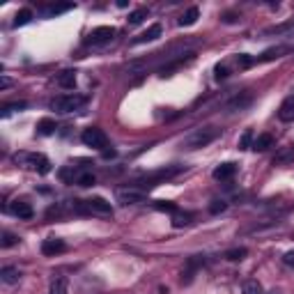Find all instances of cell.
<instances>
[{
    "instance_id": "cell-1",
    "label": "cell",
    "mask_w": 294,
    "mask_h": 294,
    "mask_svg": "<svg viewBox=\"0 0 294 294\" xmlns=\"http://www.w3.org/2000/svg\"><path fill=\"white\" fill-rule=\"evenodd\" d=\"M219 136H220L219 127H200V129H195V131H191V134L182 141V149H188V152L202 149V147H207L209 143H214Z\"/></svg>"
},
{
    "instance_id": "cell-2",
    "label": "cell",
    "mask_w": 294,
    "mask_h": 294,
    "mask_svg": "<svg viewBox=\"0 0 294 294\" xmlns=\"http://www.w3.org/2000/svg\"><path fill=\"white\" fill-rule=\"evenodd\" d=\"M180 173H184V166H168V168H161V170H156V173L145 175V177H141V180H136L131 186L141 188V191H145V188L149 191V188L159 186V184H163V182L177 177Z\"/></svg>"
},
{
    "instance_id": "cell-3",
    "label": "cell",
    "mask_w": 294,
    "mask_h": 294,
    "mask_svg": "<svg viewBox=\"0 0 294 294\" xmlns=\"http://www.w3.org/2000/svg\"><path fill=\"white\" fill-rule=\"evenodd\" d=\"M14 163H19L23 168H33L39 175H48L51 173V161L44 156V154H33V152H19L14 154Z\"/></svg>"
},
{
    "instance_id": "cell-4",
    "label": "cell",
    "mask_w": 294,
    "mask_h": 294,
    "mask_svg": "<svg viewBox=\"0 0 294 294\" xmlns=\"http://www.w3.org/2000/svg\"><path fill=\"white\" fill-rule=\"evenodd\" d=\"M87 104V97L85 94H60V97H55L51 99V110L55 113H74V110H78Z\"/></svg>"
},
{
    "instance_id": "cell-5",
    "label": "cell",
    "mask_w": 294,
    "mask_h": 294,
    "mask_svg": "<svg viewBox=\"0 0 294 294\" xmlns=\"http://www.w3.org/2000/svg\"><path fill=\"white\" fill-rule=\"evenodd\" d=\"M115 198H117V202H120L122 207H129V205H141V202H145V200H147L145 191H141V188H136V186L117 188Z\"/></svg>"
},
{
    "instance_id": "cell-6",
    "label": "cell",
    "mask_w": 294,
    "mask_h": 294,
    "mask_svg": "<svg viewBox=\"0 0 294 294\" xmlns=\"http://www.w3.org/2000/svg\"><path fill=\"white\" fill-rule=\"evenodd\" d=\"M80 141H83V145L85 147H92V149H106L108 147L106 134H104L101 129H97V127L85 129V131L80 134Z\"/></svg>"
},
{
    "instance_id": "cell-7",
    "label": "cell",
    "mask_w": 294,
    "mask_h": 294,
    "mask_svg": "<svg viewBox=\"0 0 294 294\" xmlns=\"http://www.w3.org/2000/svg\"><path fill=\"white\" fill-rule=\"evenodd\" d=\"M113 37H115V28L113 26H99L87 35L85 41L87 44H92V46H99V44H108Z\"/></svg>"
},
{
    "instance_id": "cell-8",
    "label": "cell",
    "mask_w": 294,
    "mask_h": 294,
    "mask_svg": "<svg viewBox=\"0 0 294 294\" xmlns=\"http://www.w3.org/2000/svg\"><path fill=\"white\" fill-rule=\"evenodd\" d=\"M85 207H87V214H99V216H110L113 214V205L106 200V198H87L85 200Z\"/></svg>"
},
{
    "instance_id": "cell-9",
    "label": "cell",
    "mask_w": 294,
    "mask_h": 294,
    "mask_svg": "<svg viewBox=\"0 0 294 294\" xmlns=\"http://www.w3.org/2000/svg\"><path fill=\"white\" fill-rule=\"evenodd\" d=\"M251 101H253V94L251 92H237L223 104V108H225L227 113H237V110H244L246 106H251Z\"/></svg>"
},
{
    "instance_id": "cell-10",
    "label": "cell",
    "mask_w": 294,
    "mask_h": 294,
    "mask_svg": "<svg viewBox=\"0 0 294 294\" xmlns=\"http://www.w3.org/2000/svg\"><path fill=\"white\" fill-rule=\"evenodd\" d=\"M205 267V255H191L186 260V269L182 271V283L188 285V283L193 281V276L198 274V269Z\"/></svg>"
},
{
    "instance_id": "cell-11",
    "label": "cell",
    "mask_w": 294,
    "mask_h": 294,
    "mask_svg": "<svg viewBox=\"0 0 294 294\" xmlns=\"http://www.w3.org/2000/svg\"><path fill=\"white\" fill-rule=\"evenodd\" d=\"M67 251V244L58 237H48V239L41 241V253L46 255V257H55V255H60Z\"/></svg>"
},
{
    "instance_id": "cell-12",
    "label": "cell",
    "mask_w": 294,
    "mask_h": 294,
    "mask_svg": "<svg viewBox=\"0 0 294 294\" xmlns=\"http://www.w3.org/2000/svg\"><path fill=\"white\" fill-rule=\"evenodd\" d=\"M163 35V28H161V23H154V26H149L145 30V33H141L138 37H134L131 39V46H141V44H147V41H156Z\"/></svg>"
},
{
    "instance_id": "cell-13",
    "label": "cell",
    "mask_w": 294,
    "mask_h": 294,
    "mask_svg": "<svg viewBox=\"0 0 294 294\" xmlns=\"http://www.w3.org/2000/svg\"><path fill=\"white\" fill-rule=\"evenodd\" d=\"M9 212H12L14 216H19L21 220H30L35 216L33 205H30V202H26V200H14L12 207H9Z\"/></svg>"
},
{
    "instance_id": "cell-14",
    "label": "cell",
    "mask_w": 294,
    "mask_h": 294,
    "mask_svg": "<svg viewBox=\"0 0 294 294\" xmlns=\"http://www.w3.org/2000/svg\"><path fill=\"white\" fill-rule=\"evenodd\" d=\"M214 180L219 182H225V180H232L234 175H237V163H232V161H225V163H220V166L214 168Z\"/></svg>"
},
{
    "instance_id": "cell-15",
    "label": "cell",
    "mask_w": 294,
    "mask_h": 294,
    "mask_svg": "<svg viewBox=\"0 0 294 294\" xmlns=\"http://www.w3.org/2000/svg\"><path fill=\"white\" fill-rule=\"evenodd\" d=\"M288 53H294V46H274V48H267L264 53L257 58V62H269V60H276V58H283Z\"/></svg>"
},
{
    "instance_id": "cell-16",
    "label": "cell",
    "mask_w": 294,
    "mask_h": 294,
    "mask_svg": "<svg viewBox=\"0 0 294 294\" xmlns=\"http://www.w3.org/2000/svg\"><path fill=\"white\" fill-rule=\"evenodd\" d=\"M278 120L281 122H294V94H290L288 99H283L281 108H278Z\"/></svg>"
},
{
    "instance_id": "cell-17",
    "label": "cell",
    "mask_w": 294,
    "mask_h": 294,
    "mask_svg": "<svg viewBox=\"0 0 294 294\" xmlns=\"http://www.w3.org/2000/svg\"><path fill=\"white\" fill-rule=\"evenodd\" d=\"M69 9H74L72 2H62V5H58V2H51V5L41 7V16L53 19V16H58V14H65V12H69Z\"/></svg>"
},
{
    "instance_id": "cell-18",
    "label": "cell",
    "mask_w": 294,
    "mask_h": 294,
    "mask_svg": "<svg viewBox=\"0 0 294 294\" xmlns=\"http://www.w3.org/2000/svg\"><path fill=\"white\" fill-rule=\"evenodd\" d=\"M55 83H58L62 90H74V85H76V72H74V69H62V72L55 76Z\"/></svg>"
},
{
    "instance_id": "cell-19",
    "label": "cell",
    "mask_w": 294,
    "mask_h": 294,
    "mask_svg": "<svg viewBox=\"0 0 294 294\" xmlns=\"http://www.w3.org/2000/svg\"><path fill=\"white\" fill-rule=\"evenodd\" d=\"M72 184H78V186L87 188V186H94V184H97V177H94L90 170H74V182Z\"/></svg>"
},
{
    "instance_id": "cell-20",
    "label": "cell",
    "mask_w": 294,
    "mask_h": 294,
    "mask_svg": "<svg viewBox=\"0 0 294 294\" xmlns=\"http://www.w3.org/2000/svg\"><path fill=\"white\" fill-rule=\"evenodd\" d=\"M290 163H294V147H281L274 156V166H290Z\"/></svg>"
},
{
    "instance_id": "cell-21",
    "label": "cell",
    "mask_w": 294,
    "mask_h": 294,
    "mask_svg": "<svg viewBox=\"0 0 294 294\" xmlns=\"http://www.w3.org/2000/svg\"><path fill=\"white\" fill-rule=\"evenodd\" d=\"M48 294H69V281L67 276H55L51 285H48Z\"/></svg>"
},
{
    "instance_id": "cell-22",
    "label": "cell",
    "mask_w": 294,
    "mask_h": 294,
    "mask_svg": "<svg viewBox=\"0 0 294 294\" xmlns=\"http://www.w3.org/2000/svg\"><path fill=\"white\" fill-rule=\"evenodd\" d=\"M0 281L5 285H16L21 281V271L16 267H2L0 269Z\"/></svg>"
},
{
    "instance_id": "cell-23",
    "label": "cell",
    "mask_w": 294,
    "mask_h": 294,
    "mask_svg": "<svg viewBox=\"0 0 294 294\" xmlns=\"http://www.w3.org/2000/svg\"><path fill=\"white\" fill-rule=\"evenodd\" d=\"M198 19H200V9H198V7H188L186 12L177 19V23H180L182 28H186V26H193Z\"/></svg>"
},
{
    "instance_id": "cell-24",
    "label": "cell",
    "mask_w": 294,
    "mask_h": 294,
    "mask_svg": "<svg viewBox=\"0 0 294 294\" xmlns=\"http://www.w3.org/2000/svg\"><path fill=\"white\" fill-rule=\"evenodd\" d=\"M269 147H274V136H271V134H260L253 141V149H255V152H267Z\"/></svg>"
},
{
    "instance_id": "cell-25",
    "label": "cell",
    "mask_w": 294,
    "mask_h": 294,
    "mask_svg": "<svg viewBox=\"0 0 294 294\" xmlns=\"http://www.w3.org/2000/svg\"><path fill=\"white\" fill-rule=\"evenodd\" d=\"M55 129H58V124H55V120H51V117H41V120L37 122V134L39 136H51V134H55Z\"/></svg>"
},
{
    "instance_id": "cell-26",
    "label": "cell",
    "mask_w": 294,
    "mask_h": 294,
    "mask_svg": "<svg viewBox=\"0 0 294 294\" xmlns=\"http://www.w3.org/2000/svg\"><path fill=\"white\" fill-rule=\"evenodd\" d=\"M191 220H193V214L191 212H175L173 214V227H184V225H191Z\"/></svg>"
},
{
    "instance_id": "cell-27",
    "label": "cell",
    "mask_w": 294,
    "mask_h": 294,
    "mask_svg": "<svg viewBox=\"0 0 294 294\" xmlns=\"http://www.w3.org/2000/svg\"><path fill=\"white\" fill-rule=\"evenodd\" d=\"M149 16V9L147 7H138V9H134V12L129 14V26H138V23H143V21Z\"/></svg>"
},
{
    "instance_id": "cell-28",
    "label": "cell",
    "mask_w": 294,
    "mask_h": 294,
    "mask_svg": "<svg viewBox=\"0 0 294 294\" xmlns=\"http://www.w3.org/2000/svg\"><path fill=\"white\" fill-rule=\"evenodd\" d=\"M241 292H244V294H264V290H262V285H260L257 278H248V281H244Z\"/></svg>"
},
{
    "instance_id": "cell-29",
    "label": "cell",
    "mask_w": 294,
    "mask_h": 294,
    "mask_svg": "<svg viewBox=\"0 0 294 294\" xmlns=\"http://www.w3.org/2000/svg\"><path fill=\"white\" fill-rule=\"evenodd\" d=\"M246 255H248V251L244 246H239V248H230V251H225V255H223V257H225V260H230V262H241Z\"/></svg>"
},
{
    "instance_id": "cell-30",
    "label": "cell",
    "mask_w": 294,
    "mask_h": 294,
    "mask_svg": "<svg viewBox=\"0 0 294 294\" xmlns=\"http://www.w3.org/2000/svg\"><path fill=\"white\" fill-rule=\"evenodd\" d=\"M253 141H255L253 131H251V129H246V131H244V134L239 136V141H237V147H239L241 152H244V149H251V147H253Z\"/></svg>"
},
{
    "instance_id": "cell-31",
    "label": "cell",
    "mask_w": 294,
    "mask_h": 294,
    "mask_svg": "<svg viewBox=\"0 0 294 294\" xmlns=\"http://www.w3.org/2000/svg\"><path fill=\"white\" fill-rule=\"evenodd\" d=\"M33 19V12H30V9H19V12L14 14V28H19V26H26L28 21Z\"/></svg>"
},
{
    "instance_id": "cell-32",
    "label": "cell",
    "mask_w": 294,
    "mask_h": 294,
    "mask_svg": "<svg viewBox=\"0 0 294 294\" xmlns=\"http://www.w3.org/2000/svg\"><path fill=\"white\" fill-rule=\"evenodd\" d=\"M16 244H19V237L14 232H9V230H5V232H2V239H0V246L9 248V246H16Z\"/></svg>"
},
{
    "instance_id": "cell-33",
    "label": "cell",
    "mask_w": 294,
    "mask_h": 294,
    "mask_svg": "<svg viewBox=\"0 0 294 294\" xmlns=\"http://www.w3.org/2000/svg\"><path fill=\"white\" fill-rule=\"evenodd\" d=\"M28 108V101H14V104H7L5 108H2V117H7L9 113H14V110H26Z\"/></svg>"
},
{
    "instance_id": "cell-34",
    "label": "cell",
    "mask_w": 294,
    "mask_h": 294,
    "mask_svg": "<svg viewBox=\"0 0 294 294\" xmlns=\"http://www.w3.org/2000/svg\"><path fill=\"white\" fill-rule=\"evenodd\" d=\"M154 209H159V212H170V214H175L177 212V205L170 200H156L154 202Z\"/></svg>"
},
{
    "instance_id": "cell-35",
    "label": "cell",
    "mask_w": 294,
    "mask_h": 294,
    "mask_svg": "<svg viewBox=\"0 0 294 294\" xmlns=\"http://www.w3.org/2000/svg\"><path fill=\"white\" fill-rule=\"evenodd\" d=\"M255 58H251V55H246V53H239L237 55V67L239 69H248V67H253L255 65Z\"/></svg>"
},
{
    "instance_id": "cell-36",
    "label": "cell",
    "mask_w": 294,
    "mask_h": 294,
    "mask_svg": "<svg viewBox=\"0 0 294 294\" xmlns=\"http://www.w3.org/2000/svg\"><path fill=\"white\" fill-rule=\"evenodd\" d=\"M225 209H227V200H219V198H216V200L209 202V212H212V214H223Z\"/></svg>"
},
{
    "instance_id": "cell-37",
    "label": "cell",
    "mask_w": 294,
    "mask_h": 294,
    "mask_svg": "<svg viewBox=\"0 0 294 294\" xmlns=\"http://www.w3.org/2000/svg\"><path fill=\"white\" fill-rule=\"evenodd\" d=\"M227 76H230V69H227L225 65H216L214 67V78L216 80H225Z\"/></svg>"
},
{
    "instance_id": "cell-38",
    "label": "cell",
    "mask_w": 294,
    "mask_h": 294,
    "mask_svg": "<svg viewBox=\"0 0 294 294\" xmlns=\"http://www.w3.org/2000/svg\"><path fill=\"white\" fill-rule=\"evenodd\" d=\"M239 21V16L234 12H227V14H223V23H237Z\"/></svg>"
},
{
    "instance_id": "cell-39",
    "label": "cell",
    "mask_w": 294,
    "mask_h": 294,
    "mask_svg": "<svg viewBox=\"0 0 294 294\" xmlns=\"http://www.w3.org/2000/svg\"><path fill=\"white\" fill-rule=\"evenodd\" d=\"M283 262H285L288 267H292V269H294V251H288V253L283 255Z\"/></svg>"
},
{
    "instance_id": "cell-40",
    "label": "cell",
    "mask_w": 294,
    "mask_h": 294,
    "mask_svg": "<svg viewBox=\"0 0 294 294\" xmlns=\"http://www.w3.org/2000/svg\"><path fill=\"white\" fill-rule=\"evenodd\" d=\"M9 85H12V80L7 78V76H2V80H0V87H2V90H7Z\"/></svg>"
},
{
    "instance_id": "cell-41",
    "label": "cell",
    "mask_w": 294,
    "mask_h": 294,
    "mask_svg": "<svg viewBox=\"0 0 294 294\" xmlns=\"http://www.w3.org/2000/svg\"><path fill=\"white\" fill-rule=\"evenodd\" d=\"M285 37H288V39H294V19H292V26H290V30L285 33Z\"/></svg>"
},
{
    "instance_id": "cell-42",
    "label": "cell",
    "mask_w": 294,
    "mask_h": 294,
    "mask_svg": "<svg viewBox=\"0 0 294 294\" xmlns=\"http://www.w3.org/2000/svg\"><path fill=\"white\" fill-rule=\"evenodd\" d=\"M104 156H106V159L108 156H115V149H104Z\"/></svg>"
},
{
    "instance_id": "cell-43",
    "label": "cell",
    "mask_w": 294,
    "mask_h": 294,
    "mask_svg": "<svg viewBox=\"0 0 294 294\" xmlns=\"http://www.w3.org/2000/svg\"><path fill=\"white\" fill-rule=\"evenodd\" d=\"M269 294H278V292H276V290H274V292H269Z\"/></svg>"
}]
</instances>
